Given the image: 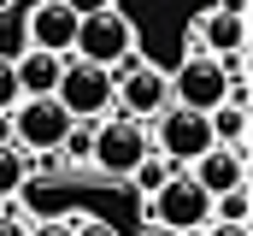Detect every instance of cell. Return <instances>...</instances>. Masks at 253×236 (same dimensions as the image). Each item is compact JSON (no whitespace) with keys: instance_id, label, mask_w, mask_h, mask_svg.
Here are the masks:
<instances>
[{"instance_id":"1","label":"cell","mask_w":253,"mask_h":236,"mask_svg":"<svg viewBox=\"0 0 253 236\" xmlns=\"http://www.w3.org/2000/svg\"><path fill=\"white\" fill-rule=\"evenodd\" d=\"M71 54L83 59V65H100V71H124L129 59H135V24H129V12L106 6L94 18H77Z\"/></svg>"},{"instance_id":"11","label":"cell","mask_w":253,"mask_h":236,"mask_svg":"<svg viewBox=\"0 0 253 236\" xmlns=\"http://www.w3.org/2000/svg\"><path fill=\"white\" fill-rule=\"evenodd\" d=\"M189 177L218 201V195H230V189H248V154H230V148H212V154H200L189 166Z\"/></svg>"},{"instance_id":"12","label":"cell","mask_w":253,"mask_h":236,"mask_svg":"<svg viewBox=\"0 0 253 236\" xmlns=\"http://www.w3.org/2000/svg\"><path fill=\"white\" fill-rule=\"evenodd\" d=\"M59 71H65V59L42 54V48H24V54L12 59V77H18V95H24V101H47V95L59 89Z\"/></svg>"},{"instance_id":"22","label":"cell","mask_w":253,"mask_h":236,"mask_svg":"<svg viewBox=\"0 0 253 236\" xmlns=\"http://www.w3.org/2000/svg\"><path fill=\"white\" fill-rule=\"evenodd\" d=\"M0 236H30V231H24L18 219H0Z\"/></svg>"},{"instance_id":"13","label":"cell","mask_w":253,"mask_h":236,"mask_svg":"<svg viewBox=\"0 0 253 236\" xmlns=\"http://www.w3.org/2000/svg\"><path fill=\"white\" fill-rule=\"evenodd\" d=\"M129 177H135V189H141V195L153 201V195H159V189H165V183L177 177V166H171V160H159V154H147V160H141V166H135Z\"/></svg>"},{"instance_id":"19","label":"cell","mask_w":253,"mask_h":236,"mask_svg":"<svg viewBox=\"0 0 253 236\" xmlns=\"http://www.w3.org/2000/svg\"><path fill=\"white\" fill-rule=\"evenodd\" d=\"M30 236H77V225H71V213H65V219H42Z\"/></svg>"},{"instance_id":"21","label":"cell","mask_w":253,"mask_h":236,"mask_svg":"<svg viewBox=\"0 0 253 236\" xmlns=\"http://www.w3.org/2000/svg\"><path fill=\"white\" fill-rule=\"evenodd\" d=\"M200 236H248V225H206Z\"/></svg>"},{"instance_id":"2","label":"cell","mask_w":253,"mask_h":236,"mask_svg":"<svg viewBox=\"0 0 253 236\" xmlns=\"http://www.w3.org/2000/svg\"><path fill=\"white\" fill-rule=\"evenodd\" d=\"M53 101L65 107V118H71V124H100V118L118 107V77H112V71H100V65L65 59Z\"/></svg>"},{"instance_id":"18","label":"cell","mask_w":253,"mask_h":236,"mask_svg":"<svg viewBox=\"0 0 253 236\" xmlns=\"http://www.w3.org/2000/svg\"><path fill=\"white\" fill-rule=\"evenodd\" d=\"M71 225H77V236H118L106 219H88V213H71Z\"/></svg>"},{"instance_id":"9","label":"cell","mask_w":253,"mask_h":236,"mask_svg":"<svg viewBox=\"0 0 253 236\" xmlns=\"http://www.w3.org/2000/svg\"><path fill=\"white\" fill-rule=\"evenodd\" d=\"M194 42L206 48V59H248V18L242 12H224V6H212L200 24H194Z\"/></svg>"},{"instance_id":"6","label":"cell","mask_w":253,"mask_h":236,"mask_svg":"<svg viewBox=\"0 0 253 236\" xmlns=\"http://www.w3.org/2000/svg\"><path fill=\"white\" fill-rule=\"evenodd\" d=\"M147 148L183 172V166H194L200 154H212V130H206V118H200V113L165 107V113L153 118V142H147Z\"/></svg>"},{"instance_id":"5","label":"cell","mask_w":253,"mask_h":236,"mask_svg":"<svg viewBox=\"0 0 253 236\" xmlns=\"http://www.w3.org/2000/svg\"><path fill=\"white\" fill-rule=\"evenodd\" d=\"M147 154H153V148H147V130H141V124H129V118H100V124H94L88 160H94L100 177H129Z\"/></svg>"},{"instance_id":"15","label":"cell","mask_w":253,"mask_h":236,"mask_svg":"<svg viewBox=\"0 0 253 236\" xmlns=\"http://www.w3.org/2000/svg\"><path fill=\"white\" fill-rule=\"evenodd\" d=\"M248 213H253L248 189H230V195L212 201V225H248Z\"/></svg>"},{"instance_id":"17","label":"cell","mask_w":253,"mask_h":236,"mask_svg":"<svg viewBox=\"0 0 253 236\" xmlns=\"http://www.w3.org/2000/svg\"><path fill=\"white\" fill-rule=\"evenodd\" d=\"M18 101H24V95H18V77H12V59H0V118L12 113Z\"/></svg>"},{"instance_id":"3","label":"cell","mask_w":253,"mask_h":236,"mask_svg":"<svg viewBox=\"0 0 253 236\" xmlns=\"http://www.w3.org/2000/svg\"><path fill=\"white\" fill-rule=\"evenodd\" d=\"M147 219H153L159 231H171V236H200L206 225H212V195H206L189 172H177L159 195H153Z\"/></svg>"},{"instance_id":"4","label":"cell","mask_w":253,"mask_h":236,"mask_svg":"<svg viewBox=\"0 0 253 236\" xmlns=\"http://www.w3.org/2000/svg\"><path fill=\"white\" fill-rule=\"evenodd\" d=\"M171 83V107H183V113H218L224 101H230V77H224V65L206 54H189L177 65V77H165Z\"/></svg>"},{"instance_id":"16","label":"cell","mask_w":253,"mask_h":236,"mask_svg":"<svg viewBox=\"0 0 253 236\" xmlns=\"http://www.w3.org/2000/svg\"><path fill=\"white\" fill-rule=\"evenodd\" d=\"M88 142H94V124H71V136L59 142V160H88Z\"/></svg>"},{"instance_id":"7","label":"cell","mask_w":253,"mask_h":236,"mask_svg":"<svg viewBox=\"0 0 253 236\" xmlns=\"http://www.w3.org/2000/svg\"><path fill=\"white\" fill-rule=\"evenodd\" d=\"M12 148L24 154V148H36V154H59V142L71 136V118H65V107L47 95V101H18L12 107Z\"/></svg>"},{"instance_id":"20","label":"cell","mask_w":253,"mask_h":236,"mask_svg":"<svg viewBox=\"0 0 253 236\" xmlns=\"http://www.w3.org/2000/svg\"><path fill=\"white\" fill-rule=\"evenodd\" d=\"M106 6H112V0H65L71 18H94V12H106Z\"/></svg>"},{"instance_id":"14","label":"cell","mask_w":253,"mask_h":236,"mask_svg":"<svg viewBox=\"0 0 253 236\" xmlns=\"http://www.w3.org/2000/svg\"><path fill=\"white\" fill-rule=\"evenodd\" d=\"M24 177H30V160L6 142V148H0V201H6V195H18V189H24Z\"/></svg>"},{"instance_id":"10","label":"cell","mask_w":253,"mask_h":236,"mask_svg":"<svg viewBox=\"0 0 253 236\" xmlns=\"http://www.w3.org/2000/svg\"><path fill=\"white\" fill-rule=\"evenodd\" d=\"M71 42H77V18L65 12V0H36V6H30V48L65 59Z\"/></svg>"},{"instance_id":"8","label":"cell","mask_w":253,"mask_h":236,"mask_svg":"<svg viewBox=\"0 0 253 236\" xmlns=\"http://www.w3.org/2000/svg\"><path fill=\"white\" fill-rule=\"evenodd\" d=\"M118 77V71H112ZM118 107H124L129 124H147V118H159L171 107V83H165V71H153V65H141V59H129L124 77H118Z\"/></svg>"}]
</instances>
